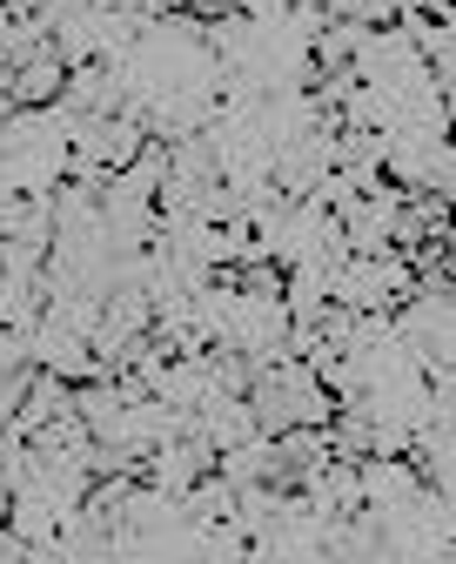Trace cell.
Masks as SVG:
<instances>
[{"label": "cell", "mask_w": 456, "mask_h": 564, "mask_svg": "<svg viewBox=\"0 0 456 564\" xmlns=\"http://www.w3.org/2000/svg\"><path fill=\"white\" fill-rule=\"evenodd\" d=\"M141 477L155 484V490H169V498H188L202 477H215V451H208L202 437H175V444H162V451H148Z\"/></svg>", "instance_id": "obj_1"}]
</instances>
